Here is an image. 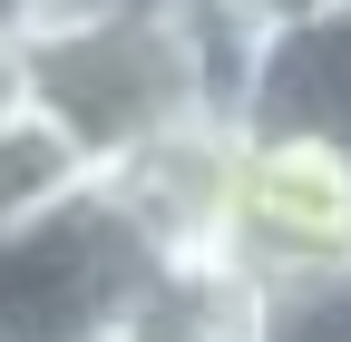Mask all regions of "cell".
Wrapping results in <instances>:
<instances>
[{
    "label": "cell",
    "mask_w": 351,
    "mask_h": 342,
    "mask_svg": "<svg viewBox=\"0 0 351 342\" xmlns=\"http://www.w3.org/2000/svg\"><path fill=\"white\" fill-rule=\"evenodd\" d=\"M147 274L156 254L127 235L108 186L88 176L69 205L0 235V342H108Z\"/></svg>",
    "instance_id": "obj_1"
},
{
    "label": "cell",
    "mask_w": 351,
    "mask_h": 342,
    "mask_svg": "<svg viewBox=\"0 0 351 342\" xmlns=\"http://www.w3.org/2000/svg\"><path fill=\"white\" fill-rule=\"evenodd\" d=\"M313 264H351V166L313 147H254L234 137V225H225V274L283 284Z\"/></svg>",
    "instance_id": "obj_2"
},
{
    "label": "cell",
    "mask_w": 351,
    "mask_h": 342,
    "mask_svg": "<svg viewBox=\"0 0 351 342\" xmlns=\"http://www.w3.org/2000/svg\"><path fill=\"white\" fill-rule=\"evenodd\" d=\"M108 205L127 216L156 264H225V225H234V127H176V137L137 147L108 166Z\"/></svg>",
    "instance_id": "obj_3"
},
{
    "label": "cell",
    "mask_w": 351,
    "mask_h": 342,
    "mask_svg": "<svg viewBox=\"0 0 351 342\" xmlns=\"http://www.w3.org/2000/svg\"><path fill=\"white\" fill-rule=\"evenodd\" d=\"M234 137L313 147V157L351 166V10H322V20L254 39V69L234 89Z\"/></svg>",
    "instance_id": "obj_4"
},
{
    "label": "cell",
    "mask_w": 351,
    "mask_h": 342,
    "mask_svg": "<svg viewBox=\"0 0 351 342\" xmlns=\"http://www.w3.org/2000/svg\"><path fill=\"white\" fill-rule=\"evenodd\" d=\"M108 342H254V284L225 264H156Z\"/></svg>",
    "instance_id": "obj_5"
},
{
    "label": "cell",
    "mask_w": 351,
    "mask_h": 342,
    "mask_svg": "<svg viewBox=\"0 0 351 342\" xmlns=\"http://www.w3.org/2000/svg\"><path fill=\"white\" fill-rule=\"evenodd\" d=\"M78 186H88V166H78V157L49 137V127L29 117V108L0 127V235L29 225V216H49V205H69Z\"/></svg>",
    "instance_id": "obj_6"
},
{
    "label": "cell",
    "mask_w": 351,
    "mask_h": 342,
    "mask_svg": "<svg viewBox=\"0 0 351 342\" xmlns=\"http://www.w3.org/2000/svg\"><path fill=\"white\" fill-rule=\"evenodd\" d=\"M254 342H351V264L254 284Z\"/></svg>",
    "instance_id": "obj_7"
},
{
    "label": "cell",
    "mask_w": 351,
    "mask_h": 342,
    "mask_svg": "<svg viewBox=\"0 0 351 342\" xmlns=\"http://www.w3.org/2000/svg\"><path fill=\"white\" fill-rule=\"evenodd\" d=\"M244 30H293V20H322V10H351V0H225Z\"/></svg>",
    "instance_id": "obj_8"
},
{
    "label": "cell",
    "mask_w": 351,
    "mask_h": 342,
    "mask_svg": "<svg viewBox=\"0 0 351 342\" xmlns=\"http://www.w3.org/2000/svg\"><path fill=\"white\" fill-rule=\"evenodd\" d=\"M69 10V0H0V39H29V30H49Z\"/></svg>",
    "instance_id": "obj_9"
},
{
    "label": "cell",
    "mask_w": 351,
    "mask_h": 342,
    "mask_svg": "<svg viewBox=\"0 0 351 342\" xmlns=\"http://www.w3.org/2000/svg\"><path fill=\"white\" fill-rule=\"evenodd\" d=\"M29 98H20V39H0V127H10Z\"/></svg>",
    "instance_id": "obj_10"
}]
</instances>
